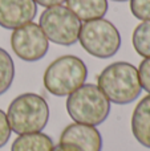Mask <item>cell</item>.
I'll return each mask as SVG.
<instances>
[{
    "instance_id": "obj_16",
    "label": "cell",
    "mask_w": 150,
    "mask_h": 151,
    "mask_svg": "<svg viewBox=\"0 0 150 151\" xmlns=\"http://www.w3.org/2000/svg\"><path fill=\"white\" fill-rule=\"evenodd\" d=\"M137 70L141 88L145 89L150 94V58H144V61L140 64V68Z\"/></svg>"
},
{
    "instance_id": "obj_5",
    "label": "cell",
    "mask_w": 150,
    "mask_h": 151,
    "mask_svg": "<svg viewBox=\"0 0 150 151\" xmlns=\"http://www.w3.org/2000/svg\"><path fill=\"white\" fill-rule=\"evenodd\" d=\"M79 41L90 56L109 58L121 48V35L113 23L102 17L81 24Z\"/></svg>"
},
{
    "instance_id": "obj_14",
    "label": "cell",
    "mask_w": 150,
    "mask_h": 151,
    "mask_svg": "<svg viewBox=\"0 0 150 151\" xmlns=\"http://www.w3.org/2000/svg\"><path fill=\"white\" fill-rule=\"evenodd\" d=\"M15 78V64L8 52L0 48V96L11 88Z\"/></svg>"
},
{
    "instance_id": "obj_11",
    "label": "cell",
    "mask_w": 150,
    "mask_h": 151,
    "mask_svg": "<svg viewBox=\"0 0 150 151\" xmlns=\"http://www.w3.org/2000/svg\"><path fill=\"white\" fill-rule=\"evenodd\" d=\"M66 8L77 16L80 21L102 19L108 12V0H65Z\"/></svg>"
},
{
    "instance_id": "obj_20",
    "label": "cell",
    "mask_w": 150,
    "mask_h": 151,
    "mask_svg": "<svg viewBox=\"0 0 150 151\" xmlns=\"http://www.w3.org/2000/svg\"><path fill=\"white\" fill-rule=\"evenodd\" d=\"M113 1H128V0H113Z\"/></svg>"
},
{
    "instance_id": "obj_18",
    "label": "cell",
    "mask_w": 150,
    "mask_h": 151,
    "mask_svg": "<svg viewBox=\"0 0 150 151\" xmlns=\"http://www.w3.org/2000/svg\"><path fill=\"white\" fill-rule=\"evenodd\" d=\"M36 4H40L43 7H55V5H61V3H64L65 0H35Z\"/></svg>"
},
{
    "instance_id": "obj_8",
    "label": "cell",
    "mask_w": 150,
    "mask_h": 151,
    "mask_svg": "<svg viewBox=\"0 0 150 151\" xmlns=\"http://www.w3.org/2000/svg\"><path fill=\"white\" fill-rule=\"evenodd\" d=\"M37 13L35 0H0V27L16 29L32 23Z\"/></svg>"
},
{
    "instance_id": "obj_1",
    "label": "cell",
    "mask_w": 150,
    "mask_h": 151,
    "mask_svg": "<svg viewBox=\"0 0 150 151\" xmlns=\"http://www.w3.org/2000/svg\"><path fill=\"white\" fill-rule=\"evenodd\" d=\"M97 86L109 101L117 105L132 104L142 91L137 68L125 61L106 66L98 74Z\"/></svg>"
},
{
    "instance_id": "obj_15",
    "label": "cell",
    "mask_w": 150,
    "mask_h": 151,
    "mask_svg": "<svg viewBox=\"0 0 150 151\" xmlns=\"http://www.w3.org/2000/svg\"><path fill=\"white\" fill-rule=\"evenodd\" d=\"M130 11L138 20H150V0H130Z\"/></svg>"
},
{
    "instance_id": "obj_19",
    "label": "cell",
    "mask_w": 150,
    "mask_h": 151,
    "mask_svg": "<svg viewBox=\"0 0 150 151\" xmlns=\"http://www.w3.org/2000/svg\"><path fill=\"white\" fill-rule=\"evenodd\" d=\"M52 151H81L79 150L77 147L74 146H71V145H64V143H58L57 146L53 147Z\"/></svg>"
},
{
    "instance_id": "obj_3",
    "label": "cell",
    "mask_w": 150,
    "mask_h": 151,
    "mask_svg": "<svg viewBox=\"0 0 150 151\" xmlns=\"http://www.w3.org/2000/svg\"><path fill=\"white\" fill-rule=\"evenodd\" d=\"M66 111L74 122L98 126L110 113V101L97 85L84 83L68 96Z\"/></svg>"
},
{
    "instance_id": "obj_17",
    "label": "cell",
    "mask_w": 150,
    "mask_h": 151,
    "mask_svg": "<svg viewBox=\"0 0 150 151\" xmlns=\"http://www.w3.org/2000/svg\"><path fill=\"white\" fill-rule=\"evenodd\" d=\"M11 127H9V123H8L7 119V114L0 109V149L3 146L7 145V142L9 141V137H11Z\"/></svg>"
},
{
    "instance_id": "obj_13",
    "label": "cell",
    "mask_w": 150,
    "mask_h": 151,
    "mask_svg": "<svg viewBox=\"0 0 150 151\" xmlns=\"http://www.w3.org/2000/svg\"><path fill=\"white\" fill-rule=\"evenodd\" d=\"M133 47L136 52L144 58H150V20L142 21L133 32Z\"/></svg>"
},
{
    "instance_id": "obj_12",
    "label": "cell",
    "mask_w": 150,
    "mask_h": 151,
    "mask_svg": "<svg viewBox=\"0 0 150 151\" xmlns=\"http://www.w3.org/2000/svg\"><path fill=\"white\" fill-rule=\"evenodd\" d=\"M55 145L44 133L21 134L13 141L11 151H52Z\"/></svg>"
},
{
    "instance_id": "obj_2",
    "label": "cell",
    "mask_w": 150,
    "mask_h": 151,
    "mask_svg": "<svg viewBox=\"0 0 150 151\" xmlns=\"http://www.w3.org/2000/svg\"><path fill=\"white\" fill-rule=\"evenodd\" d=\"M7 119L11 130L19 135L40 133L49 119V107L41 96L24 93L11 102Z\"/></svg>"
},
{
    "instance_id": "obj_10",
    "label": "cell",
    "mask_w": 150,
    "mask_h": 151,
    "mask_svg": "<svg viewBox=\"0 0 150 151\" xmlns=\"http://www.w3.org/2000/svg\"><path fill=\"white\" fill-rule=\"evenodd\" d=\"M132 133L138 143L150 149V94L138 102L133 111Z\"/></svg>"
},
{
    "instance_id": "obj_4",
    "label": "cell",
    "mask_w": 150,
    "mask_h": 151,
    "mask_svg": "<svg viewBox=\"0 0 150 151\" xmlns=\"http://www.w3.org/2000/svg\"><path fill=\"white\" fill-rule=\"evenodd\" d=\"M88 77V68L81 58L72 55L61 56L48 65L43 82L50 94L64 97L82 86Z\"/></svg>"
},
{
    "instance_id": "obj_6",
    "label": "cell",
    "mask_w": 150,
    "mask_h": 151,
    "mask_svg": "<svg viewBox=\"0 0 150 151\" xmlns=\"http://www.w3.org/2000/svg\"><path fill=\"white\" fill-rule=\"evenodd\" d=\"M39 25L48 41L69 47L79 41L81 21L77 16L63 5L49 7L41 13Z\"/></svg>"
},
{
    "instance_id": "obj_9",
    "label": "cell",
    "mask_w": 150,
    "mask_h": 151,
    "mask_svg": "<svg viewBox=\"0 0 150 151\" xmlns=\"http://www.w3.org/2000/svg\"><path fill=\"white\" fill-rule=\"evenodd\" d=\"M60 143L71 145L81 151H101L102 138L94 126L84 123H71L61 133Z\"/></svg>"
},
{
    "instance_id": "obj_7",
    "label": "cell",
    "mask_w": 150,
    "mask_h": 151,
    "mask_svg": "<svg viewBox=\"0 0 150 151\" xmlns=\"http://www.w3.org/2000/svg\"><path fill=\"white\" fill-rule=\"evenodd\" d=\"M11 47L20 60L36 63L47 55L49 41L39 24L29 23L13 29L11 35Z\"/></svg>"
}]
</instances>
